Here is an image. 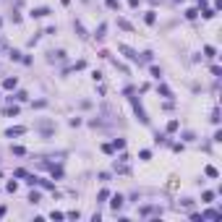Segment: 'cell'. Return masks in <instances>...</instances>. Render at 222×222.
Segmentation results:
<instances>
[{"label": "cell", "mask_w": 222, "mask_h": 222, "mask_svg": "<svg viewBox=\"0 0 222 222\" xmlns=\"http://www.w3.org/2000/svg\"><path fill=\"white\" fill-rule=\"evenodd\" d=\"M5 188H8V191H11V194H16V188H18V183H13V180H11V183H8V186H5Z\"/></svg>", "instance_id": "14"}, {"label": "cell", "mask_w": 222, "mask_h": 222, "mask_svg": "<svg viewBox=\"0 0 222 222\" xmlns=\"http://www.w3.org/2000/svg\"><path fill=\"white\" fill-rule=\"evenodd\" d=\"M120 206H123V196H120V194H115V196H113V209L118 212Z\"/></svg>", "instance_id": "5"}, {"label": "cell", "mask_w": 222, "mask_h": 222, "mask_svg": "<svg viewBox=\"0 0 222 222\" xmlns=\"http://www.w3.org/2000/svg\"><path fill=\"white\" fill-rule=\"evenodd\" d=\"M204 217H206V219H219V212H214V209H209V212L204 214Z\"/></svg>", "instance_id": "8"}, {"label": "cell", "mask_w": 222, "mask_h": 222, "mask_svg": "<svg viewBox=\"0 0 222 222\" xmlns=\"http://www.w3.org/2000/svg\"><path fill=\"white\" fill-rule=\"evenodd\" d=\"M118 26H123V29H131V24H128L125 18H118Z\"/></svg>", "instance_id": "15"}, {"label": "cell", "mask_w": 222, "mask_h": 222, "mask_svg": "<svg viewBox=\"0 0 222 222\" xmlns=\"http://www.w3.org/2000/svg\"><path fill=\"white\" fill-rule=\"evenodd\" d=\"M107 8H118V0H107Z\"/></svg>", "instance_id": "17"}, {"label": "cell", "mask_w": 222, "mask_h": 222, "mask_svg": "<svg viewBox=\"0 0 222 222\" xmlns=\"http://www.w3.org/2000/svg\"><path fill=\"white\" fill-rule=\"evenodd\" d=\"M16 84H18V81H16V76H13V78H5V81H3V86H5V89H16Z\"/></svg>", "instance_id": "6"}, {"label": "cell", "mask_w": 222, "mask_h": 222, "mask_svg": "<svg viewBox=\"0 0 222 222\" xmlns=\"http://www.w3.org/2000/svg\"><path fill=\"white\" fill-rule=\"evenodd\" d=\"M144 21H146V24H154V21H157V16H154V11H149V13H146V16H144Z\"/></svg>", "instance_id": "7"}, {"label": "cell", "mask_w": 222, "mask_h": 222, "mask_svg": "<svg viewBox=\"0 0 222 222\" xmlns=\"http://www.w3.org/2000/svg\"><path fill=\"white\" fill-rule=\"evenodd\" d=\"M204 53H206V58H214V47H209V44H206V47H204Z\"/></svg>", "instance_id": "16"}, {"label": "cell", "mask_w": 222, "mask_h": 222, "mask_svg": "<svg viewBox=\"0 0 222 222\" xmlns=\"http://www.w3.org/2000/svg\"><path fill=\"white\" fill-rule=\"evenodd\" d=\"M133 110H136V115H139V120H141V123H149V118H146V113H144V107L139 105V99H133Z\"/></svg>", "instance_id": "1"}, {"label": "cell", "mask_w": 222, "mask_h": 222, "mask_svg": "<svg viewBox=\"0 0 222 222\" xmlns=\"http://www.w3.org/2000/svg\"><path fill=\"white\" fill-rule=\"evenodd\" d=\"M123 146H125V141H123V139H115V144H113V149H123Z\"/></svg>", "instance_id": "11"}, {"label": "cell", "mask_w": 222, "mask_h": 222, "mask_svg": "<svg viewBox=\"0 0 222 222\" xmlns=\"http://www.w3.org/2000/svg\"><path fill=\"white\" fill-rule=\"evenodd\" d=\"M21 133H26V128L16 125V128H8V131H5V136H8V139H13V136H21Z\"/></svg>", "instance_id": "3"}, {"label": "cell", "mask_w": 222, "mask_h": 222, "mask_svg": "<svg viewBox=\"0 0 222 222\" xmlns=\"http://www.w3.org/2000/svg\"><path fill=\"white\" fill-rule=\"evenodd\" d=\"M178 125H180L178 120H170V123H167V131H178Z\"/></svg>", "instance_id": "12"}, {"label": "cell", "mask_w": 222, "mask_h": 222, "mask_svg": "<svg viewBox=\"0 0 222 222\" xmlns=\"http://www.w3.org/2000/svg\"><path fill=\"white\" fill-rule=\"evenodd\" d=\"M196 16H199L196 8H188V11H186V18H196Z\"/></svg>", "instance_id": "10"}, {"label": "cell", "mask_w": 222, "mask_h": 222, "mask_svg": "<svg viewBox=\"0 0 222 222\" xmlns=\"http://www.w3.org/2000/svg\"><path fill=\"white\" fill-rule=\"evenodd\" d=\"M206 175H209V178H217L219 173H217V167H212V165H209V167H206Z\"/></svg>", "instance_id": "9"}, {"label": "cell", "mask_w": 222, "mask_h": 222, "mask_svg": "<svg viewBox=\"0 0 222 222\" xmlns=\"http://www.w3.org/2000/svg\"><path fill=\"white\" fill-rule=\"evenodd\" d=\"M32 16H37V18H42V16H50V8H34V11H32Z\"/></svg>", "instance_id": "4"}, {"label": "cell", "mask_w": 222, "mask_h": 222, "mask_svg": "<svg viewBox=\"0 0 222 222\" xmlns=\"http://www.w3.org/2000/svg\"><path fill=\"white\" fill-rule=\"evenodd\" d=\"M152 76H154V78H159V76H162V71L157 68V65H152Z\"/></svg>", "instance_id": "13"}, {"label": "cell", "mask_w": 222, "mask_h": 222, "mask_svg": "<svg viewBox=\"0 0 222 222\" xmlns=\"http://www.w3.org/2000/svg\"><path fill=\"white\" fill-rule=\"evenodd\" d=\"M120 53H125V58H128V60H139V55L133 53V50L128 47V44H120Z\"/></svg>", "instance_id": "2"}]
</instances>
